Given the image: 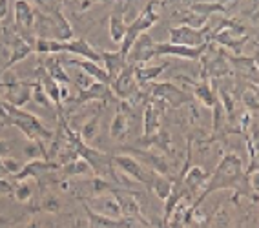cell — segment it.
Segmentation results:
<instances>
[{"label":"cell","instance_id":"obj_1","mask_svg":"<svg viewBox=\"0 0 259 228\" xmlns=\"http://www.w3.org/2000/svg\"><path fill=\"white\" fill-rule=\"evenodd\" d=\"M246 181H250V179L245 175L243 161L239 159V155L225 154L219 161L215 172L210 175L206 187L201 192V196L192 205V208H199V205L206 199V196H210L215 190H237V194H241V192H245L243 187L246 185Z\"/></svg>","mask_w":259,"mask_h":228},{"label":"cell","instance_id":"obj_2","mask_svg":"<svg viewBox=\"0 0 259 228\" xmlns=\"http://www.w3.org/2000/svg\"><path fill=\"white\" fill-rule=\"evenodd\" d=\"M6 113H8V122L17 126L28 141H40V143H50L55 133L48 128L44 122L38 119L35 113H29L22 108H15L11 104L4 103Z\"/></svg>","mask_w":259,"mask_h":228},{"label":"cell","instance_id":"obj_3","mask_svg":"<svg viewBox=\"0 0 259 228\" xmlns=\"http://www.w3.org/2000/svg\"><path fill=\"white\" fill-rule=\"evenodd\" d=\"M170 44H177V46H186V48H199L208 42L210 31L208 26H203L201 29H194L190 26H177V28H170Z\"/></svg>","mask_w":259,"mask_h":228},{"label":"cell","instance_id":"obj_4","mask_svg":"<svg viewBox=\"0 0 259 228\" xmlns=\"http://www.w3.org/2000/svg\"><path fill=\"white\" fill-rule=\"evenodd\" d=\"M152 95L155 99H161L162 103H166V106L170 108H179L183 104L192 103V95L186 94L185 89L177 88L174 82H152Z\"/></svg>","mask_w":259,"mask_h":228},{"label":"cell","instance_id":"obj_5","mask_svg":"<svg viewBox=\"0 0 259 228\" xmlns=\"http://www.w3.org/2000/svg\"><path fill=\"white\" fill-rule=\"evenodd\" d=\"M111 164H113L115 170H119L120 173H124L130 179L148 185L150 173L152 172L143 163H139L135 157H132V155H111Z\"/></svg>","mask_w":259,"mask_h":228},{"label":"cell","instance_id":"obj_6","mask_svg":"<svg viewBox=\"0 0 259 228\" xmlns=\"http://www.w3.org/2000/svg\"><path fill=\"white\" fill-rule=\"evenodd\" d=\"M134 70H135V64L126 62V66L122 68V71H120L115 79L110 82L111 94L117 95L120 101H130V99L139 92L137 82H135V77H134Z\"/></svg>","mask_w":259,"mask_h":228},{"label":"cell","instance_id":"obj_7","mask_svg":"<svg viewBox=\"0 0 259 228\" xmlns=\"http://www.w3.org/2000/svg\"><path fill=\"white\" fill-rule=\"evenodd\" d=\"M208 44V42H206ZM206 44L199 48H186V46H177V44H170V42H155V57L157 55H170V57H179V59H186V61H197L201 59L206 50Z\"/></svg>","mask_w":259,"mask_h":228},{"label":"cell","instance_id":"obj_8","mask_svg":"<svg viewBox=\"0 0 259 228\" xmlns=\"http://www.w3.org/2000/svg\"><path fill=\"white\" fill-rule=\"evenodd\" d=\"M153 46H155V42H153V38L150 37L148 33H141L139 37H137V40H135L134 48H132V52H130L128 59H126V62L135 64V66L146 64V62L152 61L153 57H155Z\"/></svg>","mask_w":259,"mask_h":228},{"label":"cell","instance_id":"obj_9","mask_svg":"<svg viewBox=\"0 0 259 228\" xmlns=\"http://www.w3.org/2000/svg\"><path fill=\"white\" fill-rule=\"evenodd\" d=\"M155 6H157V2H150V4L144 6L143 10L137 13V17L128 24L126 31L135 35V37H139L141 33L148 31L152 26H155L159 22V13L155 10Z\"/></svg>","mask_w":259,"mask_h":228},{"label":"cell","instance_id":"obj_10","mask_svg":"<svg viewBox=\"0 0 259 228\" xmlns=\"http://www.w3.org/2000/svg\"><path fill=\"white\" fill-rule=\"evenodd\" d=\"M210 175L204 172L201 166H192L186 170V173L183 175V181L179 185H176V188H181L185 192V196H194L197 192H203L206 183H208Z\"/></svg>","mask_w":259,"mask_h":228},{"label":"cell","instance_id":"obj_11","mask_svg":"<svg viewBox=\"0 0 259 228\" xmlns=\"http://www.w3.org/2000/svg\"><path fill=\"white\" fill-rule=\"evenodd\" d=\"M111 89L110 84L102 82H93L88 89L79 92L77 97H71L66 104H84V103H102L108 104V101L111 99Z\"/></svg>","mask_w":259,"mask_h":228},{"label":"cell","instance_id":"obj_12","mask_svg":"<svg viewBox=\"0 0 259 228\" xmlns=\"http://www.w3.org/2000/svg\"><path fill=\"white\" fill-rule=\"evenodd\" d=\"M88 205V203H86ZM90 208L99 215H104L108 219H122L120 214V206L117 203L115 194H104V196H97V197H90Z\"/></svg>","mask_w":259,"mask_h":228},{"label":"cell","instance_id":"obj_13","mask_svg":"<svg viewBox=\"0 0 259 228\" xmlns=\"http://www.w3.org/2000/svg\"><path fill=\"white\" fill-rule=\"evenodd\" d=\"M132 110L134 106L128 103V101H120L119 108H117V113L113 117V121L110 124V135L111 139L115 141H124V137L128 135L130 130V115H132Z\"/></svg>","mask_w":259,"mask_h":228},{"label":"cell","instance_id":"obj_14","mask_svg":"<svg viewBox=\"0 0 259 228\" xmlns=\"http://www.w3.org/2000/svg\"><path fill=\"white\" fill-rule=\"evenodd\" d=\"M55 170H60V166L57 163H50V161L38 159V161H28L26 164H22L20 172L15 177H17L19 181H26L29 177L38 179V177L46 175V173H50V172H55Z\"/></svg>","mask_w":259,"mask_h":228},{"label":"cell","instance_id":"obj_15","mask_svg":"<svg viewBox=\"0 0 259 228\" xmlns=\"http://www.w3.org/2000/svg\"><path fill=\"white\" fill-rule=\"evenodd\" d=\"M13 10L17 26L24 33L33 31V24H35V8H33V4H29L26 0H17V2H13Z\"/></svg>","mask_w":259,"mask_h":228},{"label":"cell","instance_id":"obj_16","mask_svg":"<svg viewBox=\"0 0 259 228\" xmlns=\"http://www.w3.org/2000/svg\"><path fill=\"white\" fill-rule=\"evenodd\" d=\"M82 205L86 214H88V228H130L132 224H135L130 219H108L104 215L95 214L86 203H82Z\"/></svg>","mask_w":259,"mask_h":228},{"label":"cell","instance_id":"obj_17","mask_svg":"<svg viewBox=\"0 0 259 228\" xmlns=\"http://www.w3.org/2000/svg\"><path fill=\"white\" fill-rule=\"evenodd\" d=\"M68 64L80 68V70H82L86 75H90V77H92L95 82L110 84V77H108V73L104 71L102 64H97V62H92V61H86V59H70V61H68Z\"/></svg>","mask_w":259,"mask_h":228},{"label":"cell","instance_id":"obj_18","mask_svg":"<svg viewBox=\"0 0 259 228\" xmlns=\"http://www.w3.org/2000/svg\"><path fill=\"white\" fill-rule=\"evenodd\" d=\"M99 53H101V64H104L102 68L108 73L111 82L126 66V59L119 52H99Z\"/></svg>","mask_w":259,"mask_h":228},{"label":"cell","instance_id":"obj_19","mask_svg":"<svg viewBox=\"0 0 259 228\" xmlns=\"http://www.w3.org/2000/svg\"><path fill=\"white\" fill-rule=\"evenodd\" d=\"M40 64H42V68L46 70V73L50 75L57 84H68V86H70V82H71L70 73H68V70L62 66V61H60L59 57H48L46 61L40 62Z\"/></svg>","mask_w":259,"mask_h":228},{"label":"cell","instance_id":"obj_20","mask_svg":"<svg viewBox=\"0 0 259 228\" xmlns=\"http://www.w3.org/2000/svg\"><path fill=\"white\" fill-rule=\"evenodd\" d=\"M164 70H166V64H155V66L139 64V66H135V70H134L135 82L152 84L153 80L157 79L159 75H162V71Z\"/></svg>","mask_w":259,"mask_h":228},{"label":"cell","instance_id":"obj_21","mask_svg":"<svg viewBox=\"0 0 259 228\" xmlns=\"http://www.w3.org/2000/svg\"><path fill=\"white\" fill-rule=\"evenodd\" d=\"M186 6H188L186 8L188 11H192L195 15H201V17H206V19L212 13H225V11H228L225 2H188Z\"/></svg>","mask_w":259,"mask_h":228},{"label":"cell","instance_id":"obj_22","mask_svg":"<svg viewBox=\"0 0 259 228\" xmlns=\"http://www.w3.org/2000/svg\"><path fill=\"white\" fill-rule=\"evenodd\" d=\"M148 187L155 192V196H157L161 201L166 199V197L171 194V190H174V185L170 183V179H168L166 175H161V173H155V172L150 173Z\"/></svg>","mask_w":259,"mask_h":228},{"label":"cell","instance_id":"obj_23","mask_svg":"<svg viewBox=\"0 0 259 228\" xmlns=\"http://www.w3.org/2000/svg\"><path fill=\"white\" fill-rule=\"evenodd\" d=\"M161 131V113L152 106V104H146L144 108V137H152V135L159 133Z\"/></svg>","mask_w":259,"mask_h":228},{"label":"cell","instance_id":"obj_24","mask_svg":"<svg viewBox=\"0 0 259 228\" xmlns=\"http://www.w3.org/2000/svg\"><path fill=\"white\" fill-rule=\"evenodd\" d=\"M194 97L199 99L203 106L213 108V104L218 103V95H215V89L212 88L210 80H203V82H195L194 88Z\"/></svg>","mask_w":259,"mask_h":228},{"label":"cell","instance_id":"obj_25","mask_svg":"<svg viewBox=\"0 0 259 228\" xmlns=\"http://www.w3.org/2000/svg\"><path fill=\"white\" fill-rule=\"evenodd\" d=\"M101 112L102 110H99V112L93 113L90 119H86V121L82 122V128L79 130V137L82 139V143H86V145H90V146H92V141L95 139V135H97V131H99Z\"/></svg>","mask_w":259,"mask_h":228},{"label":"cell","instance_id":"obj_26","mask_svg":"<svg viewBox=\"0 0 259 228\" xmlns=\"http://www.w3.org/2000/svg\"><path fill=\"white\" fill-rule=\"evenodd\" d=\"M108 22H110V38L113 44H120L122 42V38H124L126 35V29H128V24L122 20V17L117 13H111L110 19H108Z\"/></svg>","mask_w":259,"mask_h":228},{"label":"cell","instance_id":"obj_27","mask_svg":"<svg viewBox=\"0 0 259 228\" xmlns=\"http://www.w3.org/2000/svg\"><path fill=\"white\" fill-rule=\"evenodd\" d=\"M60 172L64 173L66 177H77V175H88L92 173V168L90 164L84 161V159H75L71 163L64 164V166H60Z\"/></svg>","mask_w":259,"mask_h":228},{"label":"cell","instance_id":"obj_28","mask_svg":"<svg viewBox=\"0 0 259 228\" xmlns=\"http://www.w3.org/2000/svg\"><path fill=\"white\" fill-rule=\"evenodd\" d=\"M73 68H75V73L70 75V80L79 86L80 92H82V89H88L90 86H92V84L95 82V80H93L92 77H90V75L84 73V71L80 70V68H77V66H73Z\"/></svg>","mask_w":259,"mask_h":228},{"label":"cell","instance_id":"obj_29","mask_svg":"<svg viewBox=\"0 0 259 228\" xmlns=\"http://www.w3.org/2000/svg\"><path fill=\"white\" fill-rule=\"evenodd\" d=\"M13 197L19 201V203H29L33 197L31 187H29L26 181H19V185L13 187Z\"/></svg>","mask_w":259,"mask_h":228},{"label":"cell","instance_id":"obj_30","mask_svg":"<svg viewBox=\"0 0 259 228\" xmlns=\"http://www.w3.org/2000/svg\"><path fill=\"white\" fill-rule=\"evenodd\" d=\"M31 99L35 101L37 104H40V106H46V108H53V104H51V101L48 99V95L44 94V89H42V86L38 82H35L33 80V92H31Z\"/></svg>","mask_w":259,"mask_h":228},{"label":"cell","instance_id":"obj_31","mask_svg":"<svg viewBox=\"0 0 259 228\" xmlns=\"http://www.w3.org/2000/svg\"><path fill=\"white\" fill-rule=\"evenodd\" d=\"M42 208L46 210V212H50V214H57V212H60V199H59V197H55V196L44 197Z\"/></svg>","mask_w":259,"mask_h":228},{"label":"cell","instance_id":"obj_32","mask_svg":"<svg viewBox=\"0 0 259 228\" xmlns=\"http://www.w3.org/2000/svg\"><path fill=\"white\" fill-rule=\"evenodd\" d=\"M2 164H4L6 173H10V175H17L20 172V168H22V164L17 159H11V157H2Z\"/></svg>","mask_w":259,"mask_h":228},{"label":"cell","instance_id":"obj_33","mask_svg":"<svg viewBox=\"0 0 259 228\" xmlns=\"http://www.w3.org/2000/svg\"><path fill=\"white\" fill-rule=\"evenodd\" d=\"M243 103H245V106L248 108V112L252 110V112H255L257 110V94H255V88L250 92V89H246L245 94H243Z\"/></svg>","mask_w":259,"mask_h":228},{"label":"cell","instance_id":"obj_34","mask_svg":"<svg viewBox=\"0 0 259 228\" xmlns=\"http://www.w3.org/2000/svg\"><path fill=\"white\" fill-rule=\"evenodd\" d=\"M6 196H13V185L6 179H0V197Z\"/></svg>","mask_w":259,"mask_h":228},{"label":"cell","instance_id":"obj_35","mask_svg":"<svg viewBox=\"0 0 259 228\" xmlns=\"http://www.w3.org/2000/svg\"><path fill=\"white\" fill-rule=\"evenodd\" d=\"M11 152V145L6 139H0V157H8Z\"/></svg>","mask_w":259,"mask_h":228},{"label":"cell","instance_id":"obj_36","mask_svg":"<svg viewBox=\"0 0 259 228\" xmlns=\"http://www.w3.org/2000/svg\"><path fill=\"white\" fill-rule=\"evenodd\" d=\"M8 10H10V2H8V0H0V22L6 19Z\"/></svg>","mask_w":259,"mask_h":228},{"label":"cell","instance_id":"obj_37","mask_svg":"<svg viewBox=\"0 0 259 228\" xmlns=\"http://www.w3.org/2000/svg\"><path fill=\"white\" fill-rule=\"evenodd\" d=\"M75 6H80L79 11H86V10H90L92 6H95V2H75Z\"/></svg>","mask_w":259,"mask_h":228},{"label":"cell","instance_id":"obj_38","mask_svg":"<svg viewBox=\"0 0 259 228\" xmlns=\"http://www.w3.org/2000/svg\"><path fill=\"white\" fill-rule=\"evenodd\" d=\"M0 228H2V226H0Z\"/></svg>","mask_w":259,"mask_h":228}]
</instances>
